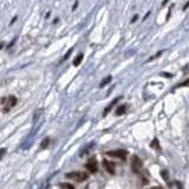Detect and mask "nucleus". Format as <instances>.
<instances>
[{"label": "nucleus", "instance_id": "obj_9", "mask_svg": "<svg viewBox=\"0 0 189 189\" xmlns=\"http://www.w3.org/2000/svg\"><path fill=\"white\" fill-rule=\"evenodd\" d=\"M82 61H83V54L81 53V54H78V56H77V58L74 61V66H78V65L82 63Z\"/></svg>", "mask_w": 189, "mask_h": 189}, {"label": "nucleus", "instance_id": "obj_4", "mask_svg": "<svg viewBox=\"0 0 189 189\" xmlns=\"http://www.w3.org/2000/svg\"><path fill=\"white\" fill-rule=\"evenodd\" d=\"M86 168L88 170H90V173H96L97 171V162L94 158H90L86 163Z\"/></svg>", "mask_w": 189, "mask_h": 189}, {"label": "nucleus", "instance_id": "obj_7", "mask_svg": "<svg viewBox=\"0 0 189 189\" xmlns=\"http://www.w3.org/2000/svg\"><path fill=\"white\" fill-rule=\"evenodd\" d=\"M118 101H120V97H118V98H116V99H114V101L111 102V103H110V105H109L108 108L105 109V111L103 112V116H105V115H107V112H108L109 110H110V109L112 108V107H114V105H115V104H116V103H117V102H118Z\"/></svg>", "mask_w": 189, "mask_h": 189}, {"label": "nucleus", "instance_id": "obj_3", "mask_svg": "<svg viewBox=\"0 0 189 189\" xmlns=\"http://www.w3.org/2000/svg\"><path fill=\"white\" fill-rule=\"evenodd\" d=\"M108 155L114 156V157H120L122 160H124L127 157V155H128V153L125 150H116V151H109Z\"/></svg>", "mask_w": 189, "mask_h": 189}, {"label": "nucleus", "instance_id": "obj_11", "mask_svg": "<svg viewBox=\"0 0 189 189\" xmlns=\"http://www.w3.org/2000/svg\"><path fill=\"white\" fill-rule=\"evenodd\" d=\"M48 143H50V138H48V137H47V138H44V140H43V143H41V148L45 149L47 145H48Z\"/></svg>", "mask_w": 189, "mask_h": 189}, {"label": "nucleus", "instance_id": "obj_16", "mask_svg": "<svg viewBox=\"0 0 189 189\" xmlns=\"http://www.w3.org/2000/svg\"><path fill=\"white\" fill-rule=\"evenodd\" d=\"M150 189H162L161 187H154V188H150Z\"/></svg>", "mask_w": 189, "mask_h": 189}, {"label": "nucleus", "instance_id": "obj_5", "mask_svg": "<svg viewBox=\"0 0 189 189\" xmlns=\"http://www.w3.org/2000/svg\"><path fill=\"white\" fill-rule=\"evenodd\" d=\"M17 104V98L14 97V96H11V97H8V99H7V107L4 109V112H7L10 109H12Z\"/></svg>", "mask_w": 189, "mask_h": 189}, {"label": "nucleus", "instance_id": "obj_12", "mask_svg": "<svg viewBox=\"0 0 189 189\" xmlns=\"http://www.w3.org/2000/svg\"><path fill=\"white\" fill-rule=\"evenodd\" d=\"M61 187H63V188H65V189H74V186H72V184H70V183H63V184H61Z\"/></svg>", "mask_w": 189, "mask_h": 189}, {"label": "nucleus", "instance_id": "obj_10", "mask_svg": "<svg viewBox=\"0 0 189 189\" xmlns=\"http://www.w3.org/2000/svg\"><path fill=\"white\" fill-rule=\"evenodd\" d=\"M110 82H111V77H110V76H108V77H107V78H105L104 81L102 82L101 85H99V86H101V88H103L104 85H107V84H108V83H110Z\"/></svg>", "mask_w": 189, "mask_h": 189}, {"label": "nucleus", "instance_id": "obj_2", "mask_svg": "<svg viewBox=\"0 0 189 189\" xmlns=\"http://www.w3.org/2000/svg\"><path fill=\"white\" fill-rule=\"evenodd\" d=\"M142 168V161L137 157V156H132V160H131V169L135 171V173H138Z\"/></svg>", "mask_w": 189, "mask_h": 189}, {"label": "nucleus", "instance_id": "obj_14", "mask_svg": "<svg viewBox=\"0 0 189 189\" xmlns=\"http://www.w3.org/2000/svg\"><path fill=\"white\" fill-rule=\"evenodd\" d=\"M71 52H72V48H71V50H70V51H69L68 53L65 54V56H64V59H66V58H69V56H70V54H71Z\"/></svg>", "mask_w": 189, "mask_h": 189}, {"label": "nucleus", "instance_id": "obj_1", "mask_svg": "<svg viewBox=\"0 0 189 189\" xmlns=\"http://www.w3.org/2000/svg\"><path fill=\"white\" fill-rule=\"evenodd\" d=\"M66 177L71 178V180H74L77 182H83V181H85L88 178V174L84 173V171H74V173L66 174Z\"/></svg>", "mask_w": 189, "mask_h": 189}, {"label": "nucleus", "instance_id": "obj_6", "mask_svg": "<svg viewBox=\"0 0 189 189\" xmlns=\"http://www.w3.org/2000/svg\"><path fill=\"white\" fill-rule=\"evenodd\" d=\"M103 166L105 167V169L108 170L110 174H115V164L114 162H110V161H104Z\"/></svg>", "mask_w": 189, "mask_h": 189}, {"label": "nucleus", "instance_id": "obj_8", "mask_svg": "<svg viewBox=\"0 0 189 189\" xmlns=\"http://www.w3.org/2000/svg\"><path fill=\"white\" fill-rule=\"evenodd\" d=\"M125 110H127V107H125V105H121L120 108L116 110V115H117V116L123 115V114L125 112Z\"/></svg>", "mask_w": 189, "mask_h": 189}, {"label": "nucleus", "instance_id": "obj_15", "mask_svg": "<svg viewBox=\"0 0 189 189\" xmlns=\"http://www.w3.org/2000/svg\"><path fill=\"white\" fill-rule=\"evenodd\" d=\"M153 147H157V140H155V141H154V143H153Z\"/></svg>", "mask_w": 189, "mask_h": 189}, {"label": "nucleus", "instance_id": "obj_13", "mask_svg": "<svg viewBox=\"0 0 189 189\" xmlns=\"http://www.w3.org/2000/svg\"><path fill=\"white\" fill-rule=\"evenodd\" d=\"M188 84H189V79H187L186 82H183V83L181 84V85H180V86H187Z\"/></svg>", "mask_w": 189, "mask_h": 189}]
</instances>
